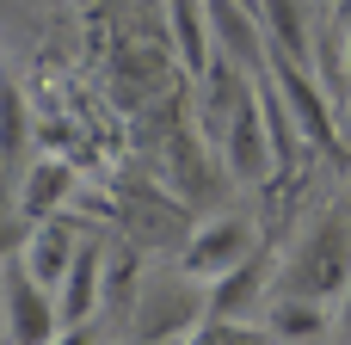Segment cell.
I'll return each instance as SVG.
<instances>
[{
  "label": "cell",
  "mask_w": 351,
  "mask_h": 345,
  "mask_svg": "<svg viewBox=\"0 0 351 345\" xmlns=\"http://www.w3.org/2000/svg\"><path fill=\"white\" fill-rule=\"evenodd\" d=\"M271 272H278V259L265 253V241L234 265V272H222L216 284H204L210 296H204V315H228V321H247L265 296H271Z\"/></svg>",
  "instance_id": "cell-8"
},
{
  "label": "cell",
  "mask_w": 351,
  "mask_h": 345,
  "mask_svg": "<svg viewBox=\"0 0 351 345\" xmlns=\"http://www.w3.org/2000/svg\"><path fill=\"white\" fill-rule=\"evenodd\" d=\"M179 345H271V333L259 321H228V315H204Z\"/></svg>",
  "instance_id": "cell-14"
},
{
  "label": "cell",
  "mask_w": 351,
  "mask_h": 345,
  "mask_svg": "<svg viewBox=\"0 0 351 345\" xmlns=\"http://www.w3.org/2000/svg\"><path fill=\"white\" fill-rule=\"evenodd\" d=\"M346 284H351V222L346 216H321L296 241V253H284L278 272H271V290H290V296H308V302H327V309H333V296Z\"/></svg>",
  "instance_id": "cell-1"
},
{
  "label": "cell",
  "mask_w": 351,
  "mask_h": 345,
  "mask_svg": "<svg viewBox=\"0 0 351 345\" xmlns=\"http://www.w3.org/2000/svg\"><path fill=\"white\" fill-rule=\"evenodd\" d=\"M339 136H351V99L339 105Z\"/></svg>",
  "instance_id": "cell-19"
},
{
  "label": "cell",
  "mask_w": 351,
  "mask_h": 345,
  "mask_svg": "<svg viewBox=\"0 0 351 345\" xmlns=\"http://www.w3.org/2000/svg\"><path fill=\"white\" fill-rule=\"evenodd\" d=\"M346 345H351V340H346Z\"/></svg>",
  "instance_id": "cell-22"
},
{
  "label": "cell",
  "mask_w": 351,
  "mask_h": 345,
  "mask_svg": "<svg viewBox=\"0 0 351 345\" xmlns=\"http://www.w3.org/2000/svg\"><path fill=\"white\" fill-rule=\"evenodd\" d=\"M271 345H296V340H321L333 327V309L327 302H308V296H290V290H271L265 296V321H259Z\"/></svg>",
  "instance_id": "cell-13"
},
{
  "label": "cell",
  "mask_w": 351,
  "mask_h": 345,
  "mask_svg": "<svg viewBox=\"0 0 351 345\" xmlns=\"http://www.w3.org/2000/svg\"><path fill=\"white\" fill-rule=\"evenodd\" d=\"M130 345H179V340H130Z\"/></svg>",
  "instance_id": "cell-20"
},
{
  "label": "cell",
  "mask_w": 351,
  "mask_h": 345,
  "mask_svg": "<svg viewBox=\"0 0 351 345\" xmlns=\"http://www.w3.org/2000/svg\"><path fill=\"white\" fill-rule=\"evenodd\" d=\"M216 148H222V160H228V173L241 179V185H271V173H278V160H271V130H265V105H259V80L234 99V111H228V123L216 130Z\"/></svg>",
  "instance_id": "cell-5"
},
{
  "label": "cell",
  "mask_w": 351,
  "mask_h": 345,
  "mask_svg": "<svg viewBox=\"0 0 351 345\" xmlns=\"http://www.w3.org/2000/svg\"><path fill=\"white\" fill-rule=\"evenodd\" d=\"M259 74H265L271 99L284 105V117H290L296 142H302V148H321L327 160H346V136H339V111H333V99H327V93L315 86V74H308V68H296V62H284V56H271V49H265Z\"/></svg>",
  "instance_id": "cell-2"
},
{
  "label": "cell",
  "mask_w": 351,
  "mask_h": 345,
  "mask_svg": "<svg viewBox=\"0 0 351 345\" xmlns=\"http://www.w3.org/2000/svg\"><path fill=\"white\" fill-rule=\"evenodd\" d=\"M253 247H259V228H253L247 216H216V222H204V228L179 247V272L197 278V284H216V278L234 272Z\"/></svg>",
  "instance_id": "cell-6"
},
{
  "label": "cell",
  "mask_w": 351,
  "mask_h": 345,
  "mask_svg": "<svg viewBox=\"0 0 351 345\" xmlns=\"http://www.w3.org/2000/svg\"><path fill=\"white\" fill-rule=\"evenodd\" d=\"M259 6V31H265V49L296 62V68H315V31H308V0H253Z\"/></svg>",
  "instance_id": "cell-11"
},
{
  "label": "cell",
  "mask_w": 351,
  "mask_h": 345,
  "mask_svg": "<svg viewBox=\"0 0 351 345\" xmlns=\"http://www.w3.org/2000/svg\"><path fill=\"white\" fill-rule=\"evenodd\" d=\"M49 345H105V321H99V315H93V321H68V327H56Z\"/></svg>",
  "instance_id": "cell-16"
},
{
  "label": "cell",
  "mask_w": 351,
  "mask_h": 345,
  "mask_svg": "<svg viewBox=\"0 0 351 345\" xmlns=\"http://www.w3.org/2000/svg\"><path fill=\"white\" fill-rule=\"evenodd\" d=\"M339 43H346V56H339V80H346V86H351V25H346V31H339Z\"/></svg>",
  "instance_id": "cell-18"
},
{
  "label": "cell",
  "mask_w": 351,
  "mask_h": 345,
  "mask_svg": "<svg viewBox=\"0 0 351 345\" xmlns=\"http://www.w3.org/2000/svg\"><path fill=\"white\" fill-rule=\"evenodd\" d=\"M99 284H105V247L80 235V247H74V259H68V272H62V284H56V315H62V327L99 315Z\"/></svg>",
  "instance_id": "cell-9"
},
{
  "label": "cell",
  "mask_w": 351,
  "mask_h": 345,
  "mask_svg": "<svg viewBox=\"0 0 351 345\" xmlns=\"http://www.w3.org/2000/svg\"><path fill=\"white\" fill-rule=\"evenodd\" d=\"M333 327H339V340H351V284L333 296Z\"/></svg>",
  "instance_id": "cell-17"
},
{
  "label": "cell",
  "mask_w": 351,
  "mask_h": 345,
  "mask_svg": "<svg viewBox=\"0 0 351 345\" xmlns=\"http://www.w3.org/2000/svg\"><path fill=\"white\" fill-rule=\"evenodd\" d=\"M173 31H179V56H185V68L204 74V62H210L216 49H210V31H204L197 0H173Z\"/></svg>",
  "instance_id": "cell-15"
},
{
  "label": "cell",
  "mask_w": 351,
  "mask_h": 345,
  "mask_svg": "<svg viewBox=\"0 0 351 345\" xmlns=\"http://www.w3.org/2000/svg\"><path fill=\"white\" fill-rule=\"evenodd\" d=\"M0 327H6V333H0L6 345H49L56 327H62L56 290H43V284L19 265V253L0 259Z\"/></svg>",
  "instance_id": "cell-4"
},
{
  "label": "cell",
  "mask_w": 351,
  "mask_h": 345,
  "mask_svg": "<svg viewBox=\"0 0 351 345\" xmlns=\"http://www.w3.org/2000/svg\"><path fill=\"white\" fill-rule=\"evenodd\" d=\"M0 345H6V340H0Z\"/></svg>",
  "instance_id": "cell-21"
},
{
  "label": "cell",
  "mask_w": 351,
  "mask_h": 345,
  "mask_svg": "<svg viewBox=\"0 0 351 345\" xmlns=\"http://www.w3.org/2000/svg\"><path fill=\"white\" fill-rule=\"evenodd\" d=\"M68 198H74V167L56 160V154H43V160L25 167V179H19V191H12V210H19L25 222H43V216H62Z\"/></svg>",
  "instance_id": "cell-12"
},
{
  "label": "cell",
  "mask_w": 351,
  "mask_h": 345,
  "mask_svg": "<svg viewBox=\"0 0 351 345\" xmlns=\"http://www.w3.org/2000/svg\"><path fill=\"white\" fill-rule=\"evenodd\" d=\"M197 12H204V31H210V49L241 62L247 74H259V62H265L259 6H247V0H197Z\"/></svg>",
  "instance_id": "cell-7"
},
{
  "label": "cell",
  "mask_w": 351,
  "mask_h": 345,
  "mask_svg": "<svg viewBox=\"0 0 351 345\" xmlns=\"http://www.w3.org/2000/svg\"><path fill=\"white\" fill-rule=\"evenodd\" d=\"M204 321V284L185 272H154L130 296V340H185Z\"/></svg>",
  "instance_id": "cell-3"
},
{
  "label": "cell",
  "mask_w": 351,
  "mask_h": 345,
  "mask_svg": "<svg viewBox=\"0 0 351 345\" xmlns=\"http://www.w3.org/2000/svg\"><path fill=\"white\" fill-rule=\"evenodd\" d=\"M74 247H80V235H74L62 216H43V222H31L25 241H19V265H25L43 290H56L62 272H68V259H74Z\"/></svg>",
  "instance_id": "cell-10"
}]
</instances>
